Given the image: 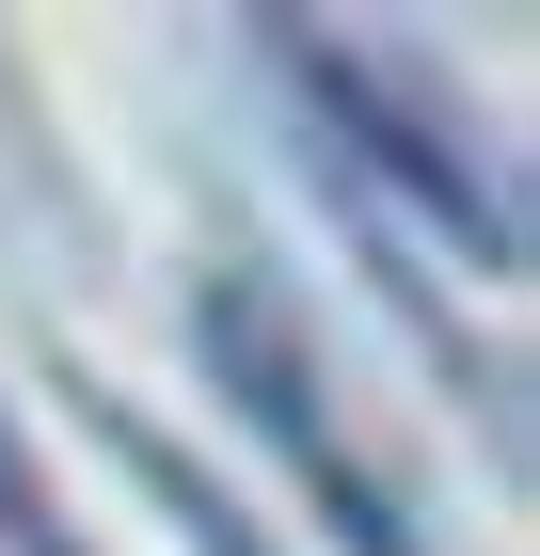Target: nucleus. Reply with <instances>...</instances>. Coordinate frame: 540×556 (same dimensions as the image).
<instances>
[{
	"mask_svg": "<svg viewBox=\"0 0 540 556\" xmlns=\"http://www.w3.org/2000/svg\"><path fill=\"white\" fill-rule=\"evenodd\" d=\"M80 429H96V445H112V462L143 477V493H160V509L191 525V541H208V556H271V541H254V509H239V493H223V477H191V445H160V429L127 414V397H80Z\"/></svg>",
	"mask_w": 540,
	"mask_h": 556,
	"instance_id": "3",
	"label": "nucleus"
},
{
	"mask_svg": "<svg viewBox=\"0 0 540 556\" xmlns=\"http://www.w3.org/2000/svg\"><path fill=\"white\" fill-rule=\"evenodd\" d=\"M254 48H271V64H302V96H318V112L366 143V160L398 175V191H414V207L445 223L477 270H508V255H525V207H508V175L477 160V143H461L445 112L398 80V64H381V48H334V33H254Z\"/></svg>",
	"mask_w": 540,
	"mask_h": 556,
	"instance_id": "2",
	"label": "nucleus"
},
{
	"mask_svg": "<svg viewBox=\"0 0 540 556\" xmlns=\"http://www.w3.org/2000/svg\"><path fill=\"white\" fill-rule=\"evenodd\" d=\"M191 350H208V382L239 397V414L271 429V445H287V477H302V493L334 509V541H350V556H429V541H414V509H398V493L366 477V445L334 429L318 366H302V318H287L271 287H254V270L191 287Z\"/></svg>",
	"mask_w": 540,
	"mask_h": 556,
	"instance_id": "1",
	"label": "nucleus"
},
{
	"mask_svg": "<svg viewBox=\"0 0 540 556\" xmlns=\"http://www.w3.org/2000/svg\"><path fill=\"white\" fill-rule=\"evenodd\" d=\"M0 525H16V541L48 525V509H33V462H16V414H0Z\"/></svg>",
	"mask_w": 540,
	"mask_h": 556,
	"instance_id": "4",
	"label": "nucleus"
},
{
	"mask_svg": "<svg viewBox=\"0 0 540 556\" xmlns=\"http://www.w3.org/2000/svg\"><path fill=\"white\" fill-rule=\"evenodd\" d=\"M16 556H80V541H64V525H33V541H16Z\"/></svg>",
	"mask_w": 540,
	"mask_h": 556,
	"instance_id": "5",
	"label": "nucleus"
}]
</instances>
